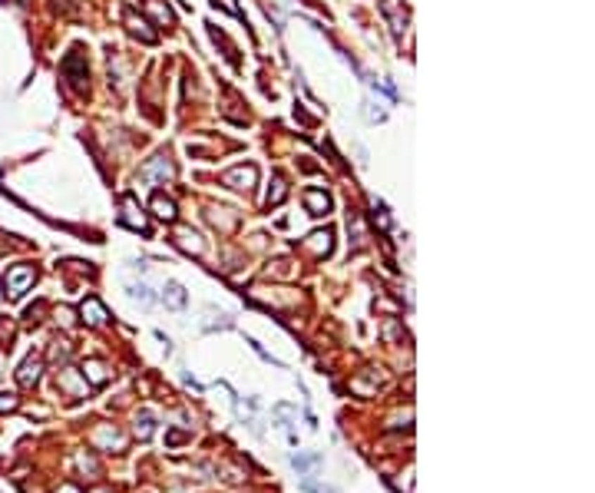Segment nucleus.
<instances>
[{
  "label": "nucleus",
  "instance_id": "nucleus-17",
  "mask_svg": "<svg viewBox=\"0 0 595 493\" xmlns=\"http://www.w3.org/2000/svg\"><path fill=\"white\" fill-rule=\"evenodd\" d=\"M56 384H60L63 391H70V394H76V397H83V394H87V384H83V387L76 384V371H63Z\"/></svg>",
  "mask_w": 595,
  "mask_h": 493
},
{
  "label": "nucleus",
  "instance_id": "nucleus-21",
  "mask_svg": "<svg viewBox=\"0 0 595 493\" xmlns=\"http://www.w3.org/2000/svg\"><path fill=\"white\" fill-rule=\"evenodd\" d=\"M292 463L298 467V473H304L308 467H314V463H321V457H318V454H311V457H301V454H294Z\"/></svg>",
  "mask_w": 595,
  "mask_h": 493
},
{
  "label": "nucleus",
  "instance_id": "nucleus-11",
  "mask_svg": "<svg viewBox=\"0 0 595 493\" xmlns=\"http://www.w3.org/2000/svg\"><path fill=\"white\" fill-rule=\"evenodd\" d=\"M175 245H179V249H185V252H195V255L206 252V242H202V235H199V232H192V229H179V232H175Z\"/></svg>",
  "mask_w": 595,
  "mask_h": 493
},
{
  "label": "nucleus",
  "instance_id": "nucleus-20",
  "mask_svg": "<svg viewBox=\"0 0 595 493\" xmlns=\"http://www.w3.org/2000/svg\"><path fill=\"white\" fill-rule=\"evenodd\" d=\"M370 219H374V225H380L384 232L390 229V216H387V208L380 206V202H374V212H370Z\"/></svg>",
  "mask_w": 595,
  "mask_h": 493
},
{
  "label": "nucleus",
  "instance_id": "nucleus-5",
  "mask_svg": "<svg viewBox=\"0 0 595 493\" xmlns=\"http://www.w3.org/2000/svg\"><path fill=\"white\" fill-rule=\"evenodd\" d=\"M304 249H308L314 258H325V255H331V249H334V232H331V229L311 232V235L304 239Z\"/></svg>",
  "mask_w": 595,
  "mask_h": 493
},
{
  "label": "nucleus",
  "instance_id": "nucleus-19",
  "mask_svg": "<svg viewBox=\"0 0 595 493\" xmlns=\"http://www.w3.org/2000/svg\"><path fill=\"white\" fill-rule=\"evenodd\" d=\"M271 186L275 189H268V206H278V202L288 196V186H284V179H275Z\"/></svg>",
  "mask_w": 595,
  "mask_h": 493
},
{
  "label": "nucleus",
  "instance_id": "nucleus-18",
  "mask_svg": "<svg viewBox=\"0 0 595 493\" xmlns=\"http://www.w3.org/2000/svg\"><path fill=\"white\" fill-rule=\"evenodd\" d=\"M152 430H156V420H152V414H146V411H142V414L136 417V437H139V440H149V437H152Z\"/></svg>",
  "mask_w": 595,
  "mask_h": 493
},
{
  "label": "nucleus",
  "instance_id": "nucleus-12",
  "mask_svg": "<svg viewBox=\"0 0 595 493\" xmlns=\"http://www.w3.org/2000/svg\"><path fill=\"white\" fill-rule=\"evenodd\" d=\"M126 27H130V33H136L142 44H156V33L149 30V20L146 17H136V13H126Z\"/></svg>",
  "mask_w": 595,
  "mask_h": 493
},
{
  "label": "nucleus",
  "instance_id": "nucleus-9",
  "mask_svg": "<svg viewBox=\"0 0 595 493\" xmlns=\"http://www.w3.org/2000/svg\"><path fill=\"white\" fill-rule=\"evenodd\" d=\"M304 206H308V212H311V216H318V219H321V216H327V212H331V196H327V192H321V189H308V192H304Z\"/></svg>",
  "mask_w": 595,
  "mask_h": 493
},
{
  "label": "nucleus",
  "instance_id": "nucleus-3",
  "mask_svg": "<svg viewBox=\"0 0 595 493\" xmlns=\"http://www.w3.org/2000/svg\"><path fill=\"white\" fill-rule=\"evenodd\" d=\"M123 225H130L132 232H142V235H149V222H146V216H142L139 202H136V196H123Z\"/></svg>",
  "mask_w": 595,
  "mask_h": 493
},
{
  "label": "nucleus",
  "instance_id": "nucleus-25",
  "mask_svg": "<svg viewBox=\"0 0 595 493\" xmlns=\"http://www.w3.org/2000/svg\"><path fill=\"white\" fill-rule=\"evenodd\" d=\"M76 463H80L83 470H89V473H96V470H99L96 461H93V457H87V454H80V461H76Z\"/></svg>",
  "mask_w": 595,
  "mask_h": 493
},
{
  "label": "nucleus",
  "instance_id": "nucleus-29",
  "mask_svg": "<svg viewBox=\"0 0 595 493\" xmlns=\"http://www.w3.org/2000/svg\"><path fill=\"white\" fill-rule=\"evenodd\" d=\"M89 493H113L109 487H99V490H89Z\"/></svg>",
  "mask_w": 595,
  "mask_h": 493
},
{
  "label": "nucleus",
  "instance_id": "nucleus-22",
  "mask_svg": "<svg viewBox=\"0 0 595 493\" xmlns=\"http://www.w3.org/2000/svg\"><path fill=\"white\" fill-rule=\"evenodd\" d=\"M17 407H20V397L17 394H0V414L4 411H17Z\"/></svg>",
  "mask_w": 595,
  "mask_h": 493
},
{
  "label": "nucleus",
  "instance_id": "nucleus-4",
  "mask_svg": "<svg viewBox=\"0 0 595 493\" xmlns=\"http://www.w3.org/2000/svg\"><path fill=\"white\" fill-rule=\"evenodd\" d=\"M222 182L232 189H255V182H258V169L255 166H235V169H228L225 175H222Z\"/></svg>",
  "mask_w": 595,
  "mask_h": 493
},
{
  "label": "nucleus",
  "instance_id": "nucleus-27",
  "mask_svg": "<svg viewBox=\"0 0 595 493\" xmlns=\"http://www.w3.org/2000/svg\"><path fill=\"white\" fill-rule=\"evenodd\" d=\"M218 4H222V7H225V11L232 13V17H242V11L235 7V0H215V7H218Z\"/></svg>",
  "mask_w": 595,
  "mask_h": 493
},
{
  "label": "nucleus",
  "instance_id": "nucleus-2",
  "mask_svg": "<svg viewBox=\"0 0 595 493\" xmlns=\"http://www.w3.org/2000/svg\"><path fill=\"white\" fill-rule=\"evenodd\" d=\"M66 73V80L73 83L76 89H87V80H89V70H87V60L80 56V50H73V54L63 60V66H60Z\"/></svg>",
  "mask_w": 595,
  "mask_h": 493
},
{
  "label": "nucleus",
  "instance_id": "nucleus-13",
  "mask_svg": "<svg viewBox=\"0 0 595 493\" xmlns=\"http://www.w3.org/2000/svg\"><path fill=\"white\" fill-rule=\"evenodd\" d=\"M83 377H87L93 387H103L113 374H109V368L103 361H87V364H83Z\"/></svg>",
  "mask_w": 595,
  "mask_h": 493
},
{
  "label": "nucleus",
  "instance_id": "nucleus-6",
  "mask_svg": "<svg viewBox=\"0 0 595 493\" xmlns=\"http://www.w3.org/2000/svg\"><path fill=\"white\" fill-rule=\"evenodd\" d=\"M80 315H83V321H87V325H93V328H99V325H106V321H109L106 305H103L99 298H93V295H89L87 301L80 305Z\"/></svg>",
  "mask_w": 595,
  "mask_h": 493
},
{
  "label": "nucleus",
  "instance_id": "nucleus-7",
  "mask_svg": "<svg viewBox=\"0 0 595 493\" xmlns=\"http://www.w3.org/2000/svg\"><path fill=\"white\" fill-rule=\"evenodd\" d=\"M175 175V166L173 163H165L163 156H156V159H152V163H146L139 169V179L142 182H152V179H173Z\"/></svg>",
  "mask_w": 595,
  "mask_h": 493
},
{
  "label": "nucleus",
  "instance_id": "nucleus-1",
  "mask_svg": "<svg viewBox=\"0 0 595 493\" xmlns=\"http://www.w3.org/2000/svg\"><path fill=\"white\" fill-rule=\"evenodd\" d=\"M33 282H37V268H33V265H13V268H7V275H4V295L17 301V298H23L30 292Z\"/></svg>",
  "mask_w": 595,
  "mask_h": 493
},
{
  "label": "nucleus",
  "instance_id": "nucleus-15",
  "mask_svg": "<svg viewBox=\"0 0 595 493\" xmlns=\"http://www.w3.org/2000/svg\"><path fill=\"white\" fill-rule=\"evenodd\" d=\"M163 298H165V305H169V308H185V292H182L179 282H169L165 292H163Z\"/></svg>",
  "mask_w": 595,
  "mask_h": 493
},
{
  "label": "nucleus",
  "instance_id": "nucleus-8",
  "mask_svg": "<svg viewBox=\"0 0 595 493\" xmlns=\"http://www.w3.org/2000/svg\"><path fill=\"white\" fill-rule=\"evenodd\" d=\"M93 447H99V450H106V447H116V450H123V444H126V440H123V434H119L116 428H113V424H106V428H99V430H93Z\"/></svg>",
  "mask_w": 595,
  "mask_h": 493
},
{
  "label": "nucleus",
  "instance_id": "nucleus-23",
  "mask_svg": "<svg viewBox=\"0 0 595 493\" xmlns=\"http://www.w3.org/2000/svg\"><path fill=\"white\" fill-rule=\"evenodd\" d=\"M130 292H132L136 301H142V305H149V301H152V295H149V288H146V285H132Z\"/></svg>",
  "mask_w": 595,
  "mask_h": 493
},
{
  "label": "nucleus",
  "instance_id": "nucleus-14",
  "mask_svg": "<svg viewBox=\"0 0 595 493\" xmlns=\"http://www.w3.org/2000/svg\"><path fill=\"white\" fill-rule=\"evenodd\" d=\"M152 212H156L163 222H175V216H179V212H175V202L169 196H163V192L152 196Z\"/></svg>",
  "mask_w": 595,
  "mask_h": 493
},
{
  "label": "nucleus",
  "instance_id": "nucleus-28",
  "mask_svg": "<svg viewBox=\"0 0 595 493\" xmlns=\"http://www.w3.org/2000/svg\"><path fill=\"white\" fill-rule=\"evenodd\" d=\"M56 493H83V490H80L76 483H60V490H56Z\"/></svg>",
  "mask_w": 595,
  "mask_h": 493
},
{
  "label": "nucleus",
  "instance_id": "nucleus-24",
  "mask_svg": "<svg viewBox=\"0 0 595 493\" xmlns=\"http://www.w3.org/2000/svg\"><path fill=\"white\" fill-rule=\"evenodd\" d=\"M70 358V344L66 341H56L54 344V361H66Z\"/></svg>",
  "mask_w": 595,
  "mask_h": 493
},
{
  "label": "nucleus",
  "instance_id": "nucleus-16",
  "mask_svg": "<svg viewBox=\"0 0 595 493\" xmlns=\"http://www.w3.org/2000/svg\"><path fill=\"white\" fill-rule=\"evenodd\" d=\"M146 7H149V13L163 23V27H173V11H169L165 4H159V0H146Z\"/></svg>",
  "mask_w": 595,
  "mask_h": 493
},
{
  "label": "nucleus",
  "instance_id": "nucleus-26",
  "mask_svg": "<svg viewBox=\"0 0 595 493\" xmlns=\"http://www.w3.org/2000/svg\"><path fill=\"white\" fill-rule=\"evenodd\" d=\"M301 487H304V493H334V490H327V487H318V483H311V480H304Z\"/></svg>",
  "mask_w": 595,
  "mask_h": 493
},
{
  "label": "nucleus",
  "instance_id": "nucleus-10",
  "mask_svg": "<svg viewBox=\"0 0 595 493\" xmlns=\"http://www.w3.org/2000/svg\"><path fill=\"white\" fill-rule=\"evenodd\" d=\"M40 371H44V361L30 354V358L20 364V371H17V384H20V387H33V384L40 381Z\"/></svg>",
  "mask_w": 595,
  "mask_h": 493
}]
</instances>
